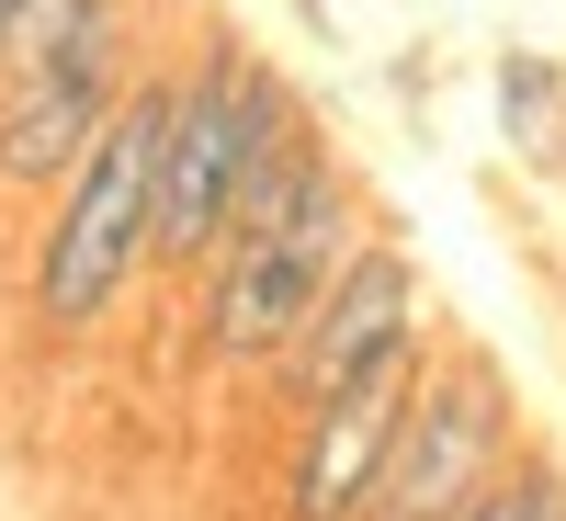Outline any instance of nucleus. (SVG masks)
I'll list each match as a JSON object with an SVG mask.
<instances>
[{
  "mask_svg": "<svg viewBox=\"0 0 566 521\" xmlns=\"http://www.w3.org/2000/svg\"><path fill=\"white\" fill-rule=\"evenodd\" d=\"M159 148H170V80H136L114 125L91 136V159L57 181V216L34 239V317L80 341L103 329L114 295L148 272V239H159Z\"/></svg>",
  "mask_w": 566,
  "mask_h": 521,
  "instance_id": "f257e3e1",
  "label": "nucleus"
},
{
  "mask_svg": "<svg viewBox=\"0 0 566 521\" xmlns=\"http://www.w3.org/2000/svg\"><path fill=\"white\" fill-rule=\"evenodd\" d=\"M283 125H306V103L283 91L239 34H205V58L170 80V148H159V239L148 261L205 272L227 250V216H239V181Z\"/></svg>",
  "mask_w": 566,
  "mask_h": 521,
  "instance_id": "f03ea898",
  "label": "nucleus"
},
{
  "mask_svg": "<svg viewBox=\"0 0 566 521\" xmlns=\"http://www.w3.org/2000/svg\"><path fill=\"white\" fill-rule=\"evenodd\" d=\"M352 250H363V194H352V170L328 159L272 227H239V239L205 261V352L272 374L295 352V329L317 317V295L340 283Z\"/></svg>",
  "mask_w": 566,
  "mask_h": 521,
  "instance_id": "7ed1b4c3",
  "label": "nucleus"
},
{
  "mask_svg": "<svg viewBox=\"0 0 566 521\" xmlns=\"http://www.w3.org/2000/svg\"><path fill=\"white\" fill-rule=\"evenodd\" d=\"M510 454H522L510 374L488 352H431L408 419H397V454H386V477H374V499H363V521H453L464 499H488V477Z\"/></svg>",
  "mask_w": 566,
  "mask_h": 521,
  "instance_id": "20e7f679",
  "label": "nucleus"
},
{
  "mask_svg": "<svg viewBox=\"0 0 566 521\" xmlns=\"http://www.w3.org/2000/svg\"><path fill=\"white\" fill-rule=\"evenodd\" d=\"M397 352H431V295H419V261H408L397 239H363L272 374H283V397H295V408H317V397L363 386V374L397 363Z\"/></svg>",
  "mask_w": 566,
  "mask_h": 521,
  "instance_id": "39448f33",
  "label": "nucleus"
},
{
  "mask_svg": "<svg viewBox=\"0 0 566 521\" xmlns=\"http://www.w3.org/2000/svg\"><path fill=\"white\" fill-rule=\"evenodd\" d=\"M419 363L431 352H397V363H374L363 386L295 408L306 431H295V465H283V521H363L374 477H386V454H397V419L419 397Z\"/></svg>",
  "mask_w": 566,
  "mask_h": 521,
  "instance_id": "423d86ee",
  "label": "nucleus"
},
{
  "mask_svg": "<svg viewBox=\"0 0 566 521\" xmlns=\"http://www.w3.org/2000/svg\"><path fill=\"white\" fill-rule=\"evenodd\" d=\"M499 136L522 159H555L566 148V69L555 58H522V45L499 58Z\"/></svg>",
  "mask_w": 566,
  "mask_h": 521,
  "instance_id": "0eeeda50",
  "label": "nucleus"
},
{
  "mask_svg": "<svg viewBox=\"0 0 566 521\" xmlns=\"http://www.w3.org/2000/svg\"><path fill=\"white\" fill-rule=\"evenodd\" d=\"M453 521H566V465L555 454H510L488 477V499H464Z\"/></svg>",
  "mask_w": 566,
  "mask_h": 521,
  "instance_id": "6e6552de",
  "label": "nucleus"
},
{
  "mask_svg": "<svg viewBox=\"0 0 566 521\" xmlns=\"http://www.w3.org/2000/svg\"><path fill=\"white\" fill-rule=\"evenodd\" d=\"M34 12H45V0H0V58H12V34H23Z\"/></svg>",
  "mask_w": 566,
  "mask_h": 521,
  "instance_id": "1a4fd4ad",
  "label": "nucleus"
}]
</instances>
